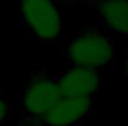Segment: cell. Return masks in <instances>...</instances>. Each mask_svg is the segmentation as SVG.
I'll return each instance as SVG.
<instances>
[{
    "label": "cell",
    "instance_id": "obj_8",
    "mask_svg": "<svg viewBox=\"0 0 128 126\" xmlns=\"http://www.w3.org/2000/svg\"><path fill=\"white\" fill-rule=\"evenodd\" d=\"M53 2H56L58 5H76L79 3L80 0H53Z\"/></svg>",
    "mask_w": 128,
    "mask_h": 126
},
{
    "label": "cell",
    "instance_id": "obj_7",
    "mask_svg": "<svg viewBox=\"0 0 128 126\" xmlns=\"http://www.w3.org/2000/svg\"><path fill=\"white\" fill-rule=\"evenodd\" d=\"M10 116V103H8V97L0 90V126H5Z\"/></svg>",
    "mask_w": 128,
    "mask_h": 126
},
{
    "label": "cell",
    "instance_id": "obj_4",
    "mask_svg": "<svg viewBox=\"0 0 128 126\" xmlns=\"http://www.w3.org/2000/svg\"><path fill=\"white\" fill-rule=\"evenodd\" d=\"M56 77V85L62 98H89L98 95L104 85L98 69L71 66Z\"/></svg>",
    "mask_w": 128,
    "mask_h": 126
},
{
    "label": "cell",
    "instance_id": "obj_6",
    "mask_svg": "<svg viewBox=\"0 0 128 126\" xmlns=\"http://www.w3.org/2000/svg\"><path fill=\"white\" fill-rule=\"evenodd\" d=\"M107 33L128 36V0H90Z\"/></svg>",
    "mask_w": 128,
    "mask_h": 126
},
{
    "label": "cell",
    "instance_id": "obj_9",
    "mask_svg": "<svg viewBox=\"0 0 128 126\" xmlns=\"http://www.w3.org/2000/svg\"><path fill=\"white\" fill-rule=\"evenodd\" d=\"M125 61H126V62H125V69H126V74H128V52H126V59Z\"/></svg>",
    "mask_w": 128,
    "mask_h": 126
},
{
    "label": "cell",
    "instance_id": "obj_2",
    "mask_svg": "<svg viewBox=\"0 0 128 126\" xmlns=\"http://www.w3.org/2000/svg\"><path fill=\"white\" fill-rule=\"evenodd\" d=\"M61 98L56 85V77L44 69H33L22 95V116L26 123L40 126L48 111Z\"/></svg>",
    "mask_w": 128,
    "mask_h": 126
},
{
    "label": "cell",
    "instance_id": "obj_1",
    "mask_svg": "<svg viewBox=\"0 0 128 126\" xmlns=\"http://www.w3.org/2000/svg\"><path fill=\"white\" fill-rule=\"evenodd\" d=\"M62 56L71 66L102 69L115 59V41L97 28H89L66 43Z\"/></svg>",
    "mask_w": 128,
    "mask_h": 126
},
{
    "label": "cell",
    "instance_id": "obj_3",
    "mask_svg": "<svg viewBox=\"0 0 128 126\" xmlns=\"http://www.w3.org/2000/svg\"><path fill=\"white\" fill-rule=\"evenodd\" d=\"M23 25L38 43H56L62 34L61 5L53 0H20Z\"/></svg>",
    "mask_w": 128,
    "mask_h": 126
},
{
    "label": "cell",
    "instance_id": "obj_5",
    "mask_svg": "<svg viewBox=\"0 0 128 126\" xmlns=\"http://www.w3.org/2000/svg\"><path fill=\"white\" fill-rule=\"evenodd\" d=\"M92 113L89 98H62L56 102L40 126H74Z\"/></svg>",
    "mask_w": 128,
    "mask_h": 126
}]
</instances>
